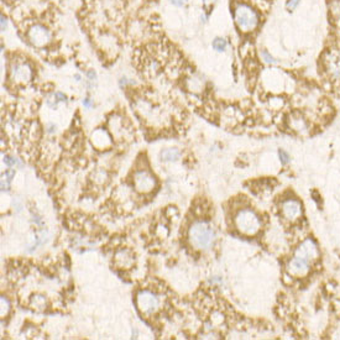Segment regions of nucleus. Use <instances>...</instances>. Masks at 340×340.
Masks as SVG:
<instances>
[{
    "label": "nucleus",
    "instance_id": "f257e3e1",
    "mask_svg": "<svg viewBox=\"0 0 340 340\" xmlns=\"http://www.w3.org/2000/svg\"><path fill=\"white\" fill-rule=\"evenodd\" d=\"M189 240L192 245L201 250H207L214 244L215 232L212 225L206 222L194 223L189 229Z\"/></svg>",
    "mask_w": 340,
    "mask_h": 340
},
{
    "label": "nucleus",
    "instance_id": "f03ea898",
    "mask_svg": "<svg viewBox=\"0 0 340 340\" xmlns=\"http://www.w3.org/2000/svg\"><path fill=\"white\" fill-rule=\"evenodd\" d=\"M235 24L244 32L254 31L258 27L260 19L255 10L246 4H239L234 12Z\"/></svg>",
    "mask_w": 340,
    "mask_h": 340
},
{
    "label": "nucleus",
    "instance_id": "7ed1b4c3",
    "mask_svg": "<svg viewBox=\"0 0 340 340\" xmlns=\"http://www.w3.org/2000/svg\"><path fill=\"white\" fill-rule=\"evenodd\" d=\"M236 228L245 235H255L260 230V218L251 209H244L235 218Z\"/></svg>",
    "mask_w": 340,
    "mask_h": 340
},
{
    "label": "nucleus",
    "instance_id": "20e7f679",
    "mask_svg": "<svg viewBox=\"0 0 340 340\" xmlns=\"http://www.w3.org/2000/svg\"><path fill=\"white\" fill-rule=\"evenodd\" d=\"M158 298L152 292L149 291H142L137 295V307L144 314H152L157 311Z\"/></svg>",
    "mask_w": 340,
    "mask_h": 340
},
{
    "label": "nucleus",
    "instance_id": "39448f33",
    "mask_svg": "<svg viewBox=\"0 0 340 340\" xmlns=\"http://www.w3.org/2000/svg\"><path fill=\"white\" fill-rule=\"evenodd\" d=\"M28 40L36 47H43L51 41V32L42 25H35L28 30Z\"/></svg>",
    "mask_w": 340,
    "mask_h": 340
},
{
    "label": "nucleus",
    "instance_id": "423d86ee",
    "mask_svg": "<svg viewBox=\"0 0 340 340\" xmlns=\"http://www.w3.org/2000/svg\"><path fill=\"white\" fill-rule=\"evenodd\" d=\"M134 186L140 193H149L156 186V181L146 171H139L134 176Z\"/></svg>",
    "mask_w": 340,
    "mask_h": 340
},
{
    "label": "nucleus",
    "instance_id": "0eeeda50",
    "mask_svg": "<svg viewBox=\"0 0 340 340\" xmlns=\"http://www.w3.org/2000/svg\"><path fill=\"white\" fill-rule=\"evenodd\" d=\"M11 77L17 83H27L32 78V69L27 63H16L12 66Z\"/></svg>",
    "mask_w": 340,
    "mask_h": 340
},
{
    "label": "nucleus",
    "instance_id": "6e6552de",
    "mask_svg": "<svg viewBox=\"0 0 340 340\" xmlns=\"http://www.w3.org/2000/svg\"><path fill=\"white\" fill-rule=\"evenodd\" d=\"M310 262L311 261H308L307 259L301 258V256L295 254V258L291 260L288 270H290V272L293 276H305L310 271Z\"/></svg>",
    "mask_w": 340,
    "mask_h": 340
},
{
    "label": "nucleus",
    "instance_id": "1a4fd4ad",
    "mask_svg": "<svg viewBox=\"0 0 340 340\" xmlns=\"http://www.w3.org/2000/svg\"><path fill=\"white\" fill-rule=\"evenodd\" d=\"M296 255L307 259L308 261H313L318 256V248H317L313 240L308 239L298 248V250L296 251Z\"/></svg>",
    "mask_w": 340,
    "mask_h": 340
},
{
    "label": "nucleus",
    "instance_id": "9d476101",
    "mask_svg": "<svg viewBox=\"0 0 340 340\" xmlns=\"http://www.w3.org/2000/svg\"><path fill=\"white\" fill-rule=\"evenodd\" d=\"M282 213H284L285 218L287 219H296L301 215L302 209H301V204L295 199H288L282 204Z\"/></svg>",
    "mask_w": 340,
    "mask_h": 340
},
{
    "label": "nucleus",
    "instance_id": "9b49d317",
    "mask_svg": "<svg viewBox=\"0 0 340 340\" xmlns=\"http://www.w3.org/2000/svg\"><path fill=\"white\" fill-rule=\"evenodd\" d=\"M327 69L331 76L336 79H340V57L337 54L331 53L326 59Z\"/></svg>",
    "mask_w": 340,
    "mask_h": 340
},
{
    "label": "nucleus",
    "instance_id": "f8f14e48",
    "mask_svg": "<svg viewBox=\"0 0 340 340\" xmlns=\"http://www.w3.org/2000/svg\"><path fill=\"white\" fill-rule=\"evenodd\" d=\"M115 260H116V262H118L119 265H120L121 267H123V266H130V264L132 262V258H131L130 254H129V251L124 250V251H120V253L116 254Z\"/></svg>",
    "mask_w": 340,
    "mask_h": 340
},
{
    "label": "nucleus",
    "instance_id": "ddd939ff",
    "mask_svg": "<svg viewBox=\"0 0 340 340\" xmlns=\"http://www.w3.org/2000/svg\"><path fill=\"white\" fill-rule=\"evenodd\" d=\"M161 158L163 161H176L180 158V151L177 149H166L161 152Z\"/></svg>",
    "mask_w": 340,
    "mask_h": 340
},
{
    "label": "nucleus",
    "instance_id": "4468645a",
    "mask_svg": "<svg viewBox=\"0 0 340 340\" xmlns=\"http://www.w3.org/2000/svg\"><path fill=\"white\" fill-rule=\"evenodd\" d=\"M227 46H228V43L224 38L217 37L214 41H213V48L217 50L218 52H223V51H225Z\"/></svg>",
    "mask_w": 340,
    "mask_h": 340
},
{
    "label": "nucleus",
    "instance_id": "2eb2a0df",
    "mask_svg": "<svg viewBox=\"0 0 340 340\" xmlns=\"http://www.w3.org/2000/svg\"><path fill=\"white\" fill-rule=\"evenodd\" d=\"M9 310H10L9 302H7L6 298L2 296V297H1V317L6 316L7 312H9Z\"/></svg>",
    "mask_w": 340,
    "mask_h": 340
},
{
    "label": "nucleus",
    "instance_id": "dca6fc26",
    "mask_svg": "<svg viewBox=\"0 0 340 340\" xmlns=\"http://www.w3.org/2000/svg\"><path fill=\"white\" fill-rule=\"evenodd\" d=\"M300 2H301V0H287L286 7L288 11H293V10H295L296 7L300 5Z\"/></svg>",
    "mask_w": 340,
    "mask_h": 340
},
{
    "label": "nucleus",
    "instance_id": "f3484780",
    "mask_svg": "<svg viewBox=\"0 0 340 340\" xmlns=\"http://www.w3.org/2000/svg\"><path fill=\"white\" fill-rule=\"evenodd\" d=\"M261 54H262V57H264V59L267 62V63H275V62H276V61H275L274 57H272L271 54L267 52V51H262Z\"/></svg>",
    "mask_w": 340,
    "mask_h": 340
},
{
    "label": "nucleus",
    "instance_id": "a211bd4d",
    "mask_svg": "<svg viewBox=\"0 0 340 340\" xmlns=\"http://www.w3.org/2000/svg\"><path fill=\"white\" fill-rule=\"evenodd\" d=\"M280 157H281V161H282V163H287L288 162V155L286 154L285 151H282V150H280Z\"/></svg>",
    "mask_w": 340,
    "mask_h": 340
},
{
    "label": "nucleus",
    "instance_id": "6ab92c4d",
    "mask_svg": "<svg viewBox=\"0 0 340 340\" xmlns=\"http://www.w3.org/2000/svg\"><path fill=\"white\" fill-rule=\"evenodd\" d=\"M4 162L6 163V165H9V166H14L15 163H16V161H15L14 158H11V157H9V156H4Z\"/></svg>",
    "mask_w": 340,
    "mask_h": 340
},
{
    "label": "nucleus",
    "instance_id": "aec40b11",
    "mask_svg": "<svg viewBox=\"0 0 340 340\" xmlns=\"http://www.w3.org/2000/svg\"><path fill=\"white\" fill-rule=\"evenodd\" d=\"M171 1L176 6H182V5H184V2H186V0H171Z\"/></svg>",
    "mask_w": 340,
    "mask_h": 340
},
{
    "label": "nucleus",
    "instance_id": "412c9836",
    "mask_svg": "<svg viewBox=\"0 0 340 340\" xmlns=\"http://www.w3.org/2000/svg\"><path fill=\"white\" fill-rule=\"evenodd\" d=\"M215 1H217V0H203L204 5H207V6H208V5H213Z\"/></svg>",
    "mask_w": 340,
    "mask_h": 340
},
{
    "label": "nucleus",
    "instance_id": "4be33fe9",
    "mask_svg": "<svg viewBox=\"0 0 340 340\" xmlns=\"http://www.w3.org/2000/svg\"><path fill=\"white\" fill-rule=\"evenodd\" d=\"M56 97L58 98V100H64V98H66L63 94H62V93H57Z\"/></svg>",
    "mask_w": 340,
    "mask_h": 340
},
{
    "label": "nucleus",
    "instance_id": "5701e85b",
    "mask_svg": "<svg viewBox=\"0 0 340 340\" xmlns=\"http://www.w3.org/2000/svg\"><path fill=\"white\" fill-rule=\"evenodd\" d=\"M1 27H2V30H5V27H6V20L2 17V21H1Z\"/></svg>",
    "mask_w": 340,
    "mask_h": 340
},
{
    "label": "nucleus",
    "instance_id": "b1692460",
    "mask_svg": "<svg viewBox=\"0 0 340 340\" xmlns=\"http://www.w3.org/2000/svg\"><path fill=\"white\" fill-rule=\"evenodd\" d=\"M88 76H89L90 79H94L95 78V73H94V72H92V71H90L89 73H88Z\"/></svg>",
    "mask_w": 340,
    "mask_h": 340
},
{
    "label": "nucleus",
    "instance_id": "393cba45",
    "mask_svg": "<svg viewBox=\"0 0 340 340\" xmlns=\"http://www.w3.org/2000/svg\"><path fill=\"white\" fill-rule=\"evenodd\" d=\"M83 104H84L85 106H89V105H90V103H89V100H88V99H84V102H83Z\"/></svg>",
    "mask_w": 340,
    "mask_h": 340
}]
</instances>
